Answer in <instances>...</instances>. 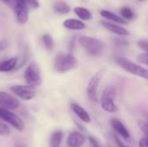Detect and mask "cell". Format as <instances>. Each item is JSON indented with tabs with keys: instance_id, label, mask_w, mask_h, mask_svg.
I'll return each mask as SVG.
<instances>
[{
	"instance_id": "obj_21",
	"label": "cell",
	"mask_w": 148,
	"mask_h": 147,
	"mask_svg": "<svg viewBox=\"0 0 148 147\" xmlns=\"http://www.w3.org/2000/svg\"><path fill=\"white\" fill-rule=\"evenodd\" d=\"M121 14L122 15V16H123L124 18H126V19H127V20H132V19H134V11H133L130 8H128V7H123V8H121Z\"/></svg>"
},
{
	"instance_id": "obj_29",
	"label": "cell",
	"mask_w": 148,
	"mask_h": 147,
	"mask_svg": "<svg viewBox=\"0 0 148 147\" xmlns=\"http://www.w3.org/2000/svg\"><path fill=\"white\" fill-rule=\"evenodd\" d=\"M7 47V42L5 40L0 41V50H3Z\"/></svg>"
},
{
	"instance_id": "obj_11",
	"label": "cell",
	"mask_w": 148,
	"mask_h": 147,
	"mask_svg": "<svg viewBox=\"0 0 148 147\" xmlns=\"http://www.w3.org/2000/svg\"><path fill=\"white\" fill-rule=\"evenodd\" d=\"M110 124L112 127L125 139H130V133L126 127V126L119 120L117 119H112L110 120Z\"/></svg>"
},
{
	"instance_id": "obj_26",
	"label": "cell",
	"mask_w": 148,
	"mask_h": 147,
	"mask_svg": "<svg viewBox=\"0 0 148 147\" xmlns=\"http://www.w3.org/2000/svg\"><path fill=\"white\" fill-rule=\"evenodd\" d=\"M114 43L117 45V46H127L128 43L127 41L123 40V39H119V38H114Z\"/></svg>"
},
{
	"instance_id": "obj_20",
	"label": "cell",
	"mask_w": 148,
	"mask_h": 147,
	"mask_svg": "<svg viewBox=\"0 0 148 147\" xmlns=\"http://www.w3.org/2000/svg\"><path fill=\"white\" fill-rule=\"evenodd\" d=\"M42 42L46 49L51 51L54 48V40L49 34H44L42 36Z\"/></svg>"
},
{
	"instance_id": "obj_27",
	"label": "cell",
	"mask_w": 148,
	"mask_h": 147,
	"mask_svg": "<svg viewBox=\"0 0 148 147\" xmlns=\"http://www.w3.org/2000/svg\"><path fill=\"white\" fill-rule=\"evenodd\" d=\"M139 146L140 147H148V138L144 137L140 139L139 141Z\"/></svg>"
},
{
	"instance_id": "obj_24",
	"label": "cell",
	"mask_w": 148,
	"mask_h": 147,
	"mask_svg": "<svg viewBox=\"0 0 148 147\" xmlns=\"http://www.w3.org/2000/svg\"><path fill=\"white\" fill-rule=\"evenodd\" d=\"M138 61L141 63H145L148 65V53H143L140 54L138 56Z\"/></svg>"
},
{
	"instance_id": "obj_31",
	"label": "cell",
	"mask_w": 148,
	"mask_h": 147,
	"mask_svg": "<svg viewBox=\"0 0 148 147\" xmlns=\"http://www.w3.org/2000/svg\"><path fill=\"white\" fill-rule=\"evenodd\" d=\"M3 1L8 4H13V2H14V0H3Z\"/></svg>"
},
{
	"instance_id": "obj_33",
	"label": "cell",
	"mask_w": 148,
	"mask_h": 147,
	"mask_svg": "<svg viewBox=\"0 0 148 147\" xmlns=\"http://www.w3.org/2000/svg\"><path fill=\"white\" fill-rule=\"evenodd\" d=\"M15 147H24V146H23V145H21V144H18V145H16Z\"/></svg>"
},
{
	"instance_id": "obj_32",
	"label": "cell",
	"mask_w": 148,
	"mask_h": 147,
	"mask_svg": "<svg viewBox=\"0 0 148 147\" xmlns=\"http://www.w3.org/2000/svg\"><path fill=\"white\" fill-rule=\"evenodd\" d=\"M145 117H146V119H147V123L148 124V112L145 113Z\"/></svg>"
},
{
	"instance_id": "obj_7",
	"label": "cell",
	"mask_w": 148,
	"mask_h": 147,
	"mask_svg": "<svg viewBox=\"0 0 148 147\" xmlns=\"http://www.w3.org/2000/svg\"><path fill=\"white\" fill-rule=\"evenodd\" d=\"M105 72L104 68L100 69L97 73H95L93 77L90 79L88 87H87V94L88 98L93 101H97V91L98 87L100 84V81L101 80V77Z\"/></svg>"
},
{
	"instance_id": "obj_14",
	"label": "cell",
	"mask_w": 148,
	"mask_h": 147,
	"mask_svg": "<svg viewBox=\"0 0 148 147\" xmlns=\"http://www.w3.org/2000/svg\"><path fill=\"white\" fill-rule=\"evenodd\" d=\"M101 24L108 30H109L114 34H117L119 36H128L129 35V31L121 26L116 25L114 23H109L107 21H101Z\"/></svg>"
},
{
	"instance_id": "obj_9",
	"label": "cell",
	"mask_w": 148,
	"mask_h": 147,
	"mask_svg": "<svg viewBox=\"0 0 148 147\" xmlns=\"http://www.w3.org/2000/svg\"><path fill=\"white\" fill-rule=\"evenodd\" d=\"M20 107V102L11 94L0 91V107L8 110H16Z\"/></svg>"
},
{
	"instance_id": "obj_5",
	"label": "cell",
	"mask_w": 148,
	"mask_h": 147,
	"mask_svg": "<svg viewBox=\"0 0 148 147\" xmlns=\"http://www.w3.org/2000/svg\"><path fill=\"white\" fill-rule=\"evenodd\" d=\"M24 80L27 85L32 88H36L42 84L41 72L37 63L31 62L27 66L24 71Z\"/></svg>"
},
{
	"instance_id": "obj_18",
	"label": "cell",
	"mask_w": 148,
	"mask_h": 147,
	"mask_svg": "<svg viewBox=\"0 0 148 147\" xmlns=\"http://www.w3.org/2000/svg\"><path fill=\"white\" fill-rule=\"evenodd\" d=\"M53 10L56 13H59V14H68L71 9L67 3L62 2V1H58L54 3Z\"/></svg>"
},
{
	"instance_id": "obj_8",
	"label": "cell",
	"mask_w": 148,
	"mask_h": 147,
	"mask_svg": "<svg viewBox=\"0 0 148 147\" xmlns=\"http://www.w3.org/2000/svg\"><path fill=\"white\" fill-rule=\"evenodd\" d=\"M10 90L17 97L24 101H30L36 95L34 88L29 85H15L10 87Z\"/></svg>"
},
{
	"instance_id": "obj_4",
	"label": "cell",
	"mask_w": 148,
	"mask_h": 147,
	"mask_svg": "<svg viewBox=\"0 0 148 147\" xmlns=\"http://www.w3.org/2000/svg\"><path fill=\"white\" fill-rule=\"evenodd\" d=\"M116 61L119 66H121L123 69H125L128 73L148 80V69L133 62L132 61L125 57H119L117 58Z\"/></svg>"
},
{
	"instance_id": "obj_3",
	"label": "cell",
	"mask_w": 148,
	"mask_h": 147,
	"mask_svg": "<svg viewBox=\"0 0 148 147\" xmlns=\"http://www.w3.org/2000/svg\"><path fill=\"white\" fill-rule=\"evenodd\" d=\"M116 95V89L113 86H108L101 98V106L102 109L108 113H115L118 111V107L114 103V98Z\"/></svg>"
},
{
	"instance_id": "obj_15",
	"label": "cell",
	"mask_w": 148,
	"mask_h": 147,
	"mask_svg": "<svg viewBox=\"0 0 148 147\" xmlns=\"http://www.w3.org/2000/svg\"><path fill=\"white\" fill-rule=\"evenodd\" d=\"M63 26L72 30H82L86 28V24L76 19H67L63 22Z\"/></svg>"
},
{
	"instance_id": "obj_25",
	"label": "cell",
	"mask_w": 148,
	"mask_h": 147,
	"mask_svg": "<svg viewBox=\"0 0 148 147\" xmlns=\"http://www.w3.org/2000/svg\"><path fill=\"white\" fill-rule=\"evenodd\" d=\"M138 46L142 49L143 50H145L147 53H148V42L145 40H140L138 42Z\"/></svg>"
},
{
	"instance_id": "obj_34",
	"label": "cell",
	"mask_w": 148,
	"mask_h": 147,
	"mask_svg": "<svg viewBox=\"0 0 148 147\" xmlns=\"http://www.w3.org/2000/svg\"><path fill=\"white\" fill-rule=\"evenodd\" d=\"M139 1H144V0H139Z\"/></svg>"
},
{
	"instance_id": "obj_12",
	"label": "cell",
	"mask_w": 148,
	"mask_h": 147,
	"mask_svg": "<svg viewBox=\"0 0 148 147\" xmlns=\"http://www.w3.org/2000/svg\"><path fill=\"white\" fill-rule=\"evenodd\" d=\"M70 107L72 109V111L74 112V113L83 122L85 123H89L91 121V118L88 114V113L80 105L76 104V103H72L70 105Z\"/></svg>"
},
{
	"instance_id": "obj_17",
	"label": "cell",
	"mask_w": 148,
	"mask_h": 147,
	"mask_svg": "<svg viewBox=\"0 0 148 147\" xmlns=\"http://www.w3.org/2000/svg\"><path fill=\"white\" fill-rule=\"evenodd\" d=\"M62 138H63V133L62 131L54 132L49 138V146L59 147L62 141Z\"/></svg>"
},
{
	"instance_id": "obj_19",
	"label": "cell",
	"mask_w": 148,
	"mask_h": 147,
	"mask_svg": "<svg viewBox=\"0 0 148 147\" xmlns=\"http://www.w3.org/2000/svg\"><path fill=\"white\" fill-rule=\"evenodd\" d=\"M74 12L75 15L81 18L82 20H90L92 18V14L89 11V10L83 8V7H75L74 9Z\"/></svg>"
},
{
	"instance_id": "obj_23",
	"label": "cell",
	"mask_w": 148,
	"mask_h": 147,
	"mask_svg": "<svg viewBox=\"0 0 148 147\" xmlns=\"http://www.w3.org/2000/svg\"><path fill=\"white\" fill-rule=\"evenodd\" d=\"M29 9H36L39 7V2L38 0H26Z\"/></svg>"
},
{
	"instance_id": "obj_10",
	"label": "cell",
	"mask_w": 148,
	"mask_h": 147,
	"mask_svg": "<svg viewBox=\"0 0 148 147\" xmlns=\"http://www.w3.org/2000/svg\"><path fill=\"white\" fill-rule=\"evenodd\" d=\"M86 141L85 137L79 132H72L67 139V145L69 147H81Z\"/></svg>"
},
{
	"instance_id": "obj_2",
	"label": "cell",
	"mask_w": 148,
	"mask_h": 147,
	"mask_svg": "<svg viewBox=\"0 0 148 147\" xmlns=\"http://www.w3.org/2000/svg\"><path fill=\"white\" fill-rule=\"evenodd\" d=\"M76 65L77 60L71 53H60L54 60L53 68L56 72L65 73L75 68Z\"/></svg>"
},
{
	"instance_id": "obj_30",
	"label": "cell",
	"mask_w": 148,
	"mask_h": 147,
	"mask_svg": "<svg viewBox=\"0 0 148 147\" xmlns=\"http://www.w3.org/2000/svg\"><path fill=\"white\" fill-rule=\"evenodd\" d=\"M115 140H116V143L118 144V146H119L120 147H128V146H125V145H124V144H123V143L119 139V138H118V137H116V136H115Z\"/></svg>"
},
{
	"instance_id": "obj_6",
	"label": "cell",
	"mask_w": 148,
	"mask_h": 147,
	"mask_svg": "<svg viewBox=\"0 0 148 147\" xmlns=\"http://www.w3.org/2000/svg\"><path fill=\"white\" fill-rule=\"evenodd\" d=\"M0 119L12 126L16 130L19 132H23L25 128V125L23 120L8 109L0 107Z\"/></svg>"
},
{
	"instance_id": "obj_1",
	"label": "cell",
	"mask_w": 148,
	"mask_h": 147,
	"mask_svg": "<svg viewBox=\"0 0 148 147\" xmlns=\"http://www.w3.org/2000/svg\"><path fill=\"white\" fill-rule=\"evenodd\" d=\"M78 42L85 51L91 56L97 57L101 55L104 52L105 44L99 39L88 36H82L79 37Z\"/></svg>"
},
{
	"instance_id": "obj_16",
	"label": "cell",
	"mask_w": 148,
	"mask_h": 147,
	"mask_svg": "<svg viewBox=\"0 0 148 147\" xmlns=\"http://www.w3.org/2000/svg\"><path fill=\"white\" fill-rule=\"evenodd\" d=\"M101 15L103 17L107 18V19H109V20H112V21H114V22H116V23H121V24H127V22H126L123 18H121L120 16H118V15H116V14H114V13H113V12H111V11H109V10H101Z\"/></svg>"
},
{
	"instance_id": "obj_28",
	"label": "cell",
	"mask_w": 148,
	"mask_h": 147,
	"mask_svg": "<svg viewBox=\"0 0 148 147\" xmlns=\"http://www.w3.org/2000/svg\"><path fill=\"white\" fill-rule=\"evenodd\" d=\"M88 139H89V141H90V144H91V146L93 147H101L100 146V144H99V142L97 141V139H95L94 137H92V136H89L88 137Z\"/></svg>"
},
{
	"instance_id": "obj_13",
	"label": "cell",
	"mask_w": 148,
	"mask_h": 147,
	"mask_svg": "<svg viewBox=\"0 0 148 147\" xmlns=\"http://www.w3.org/2000/svg\"><path fill=\"white\" fill-rule=\"evenodd\" d=\"M18 63L17 57H11L7 60H3L0 62V72L1 73H8L14 70Z\"/></svg>"
},
{
	"instance_id": "obj_22",
	"label": "cell",
	"mask_w": 148,
	"mask_h": 147,
	"mask_svg": "<svg viewBox=\"0 0 148 147\" xmlns=\"http://www.w3.org/2000/svg\"><path fill=\"white\" fill-rule=\"evenodd\" d=\"M10 133V128L6 124L0 122V136H6Z\"/></svg>"
}]
</instances>
